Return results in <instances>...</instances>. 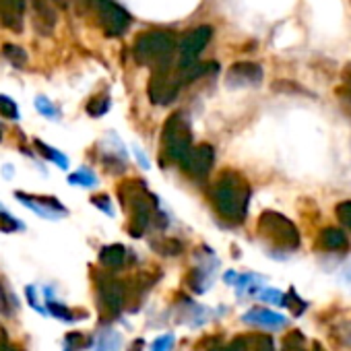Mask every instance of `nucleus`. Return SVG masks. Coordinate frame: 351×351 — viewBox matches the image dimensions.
Wrapping results in <instances>:
<instances>
[{"label": "nucleus", "instance_id": "nucleus-1", "mask_svg": "<svg viewBox=\"0 0 351 351\" xmlns=\"http://www.w3.org/2000/svg\"><path fill=\"white\" fill-rule=\"evenodd\" d=\"M211 201L215 211L232 223H242L248 213L250 184L242 173L228 169L221 171L215 184L211 186Z\"/></svg>", "mask_w": 351, "mask_h": 351}, {"label": "nucleus", "instance_id": "nucleus-2", "mask_svg": "<svg viewBox=\"0 0 351 351\" xmlns=\"http://www.w3.org/2000/svg\"><path fill=\"white\" fill-rule=\"evenodd\" d=\"M178 48L176 44L173 34L167 32H143L136 42H134V60L143 66H153V71L157 69H165L171 64L173 52Z\"/></svg>", "mask_w": 351, "mask_h": 351}, {"label": "nucleus", "instance_id": "nucleus-3", "mask_svg": "<svg viewBox=\"0 0 351 351\" xmlns=\"http://www.w3.org/2000/svg\"><path fill=\"white\" fill-rule=\"evenodd\" d=\"M256 232L258 236L273 248L277 250H285L291 252L300 246V232L298 228L281 213L275 211H265L258 217L256 223Z\"/></svg>", "mask_w": 351, "mask_h": 351}, {"label": "nucleus", "instance_id": "nucleus-4", "mask_svg": "<svg viewBox=\"0 0 351 351\" xmlns=\"http://www.w3.org/2000/svg\"><path fill=\"white\" fill-rule=\"evenodd\" d=\"M161 147L169 161L180 163L193 149V130L184 114H171L161 128Z\"/></svg>", "mask_w": 351, "mask_h": 351}, {"label": "nucleus", "instance_id": "nucleus-5", "mask_svg": "<svg viewBox=\"0 0 351 351\" xmlns=\"http://www.w3.org/2000/svg\"><path fill=\"white\" fill-rule=\"evenodd\" d=\"M130 184V195L124 197V205L130 209V236L141 238L149 223H151V197L145 193L141 182H128Z\"/></svg>", "mask_w": 351, "mask_h": 351}, {"label": "nucleus", "instance_id": "nucleus-6", "mask_svg": "<svg viewBox=\"0 0 351 351\" xmlns=\"http://www.w3.org/2000/svg\"><path fill=\"white\" fill-rule=\"evenodd\" d=\"M211 36H213V29L209 25H201L182 38V42L178 44V71H189L191 66L199 62L197 58L211 42Z\"/></svg>", "mask_w": 351, "mask_h": 351}, {"label": "nucleus", "instance_id": "nucleus-7", "mask_svg": "<svg viewBox=\"0 0 351 351\" xmlns=\"http://www.w3.org/2000/svg\"><path fill=\"white\" fill-rule=\"evenodd\" d=\"M126 302V285L112 275L99 279V312L106 318H116Z\"/></svg>", "mask_w": 351, "mask_h": 351}, {"label": "nucleus", "instance_id": "nucleus-8", "mask_svg": "<svg viewBox=\"0 0 351 351\" xmlns=\"http://www.w3.org/2000/svg\"><path fill=\"white\" fill-rule=\"evenodd\" d=\"M97 13H99V21H101V27L106 32V36L110 38H120L128 32L130 27V15L120 7L116 5L114 0H99L95 5Z\"/></svg>", "mask_w": 351, "mask_h": 351}, {"label": "nucleus", "instance_id": "nucleus-9", "mask_svg": "<svg viewBox=\"0 0 351 351\" xmlns=\"http://www.w3.org/2000/svg\"><path fill=\"white\" fill-rule=\"evenodd\" d=\"M213 163H215V151L211 145H199V147H193L186 157L180 161L182 165V171H186V176H191L193 180H205L207 176L211 173L213 169Z\"/></svg>", "mask_w": 351, "mask_h": 351}, {"label": "nucleus", "instance_id": "nucleus-10", "mask_svg": "<svg viewBox=\"0 0 351 351\" xmlns=\"http://www.w3.org/2000/svg\"><path fill=\"white\" fill-rule=\"evenodd\" d=\"M178 89H180V83H178V77L171 75L169 66L165 69H157L149 81V97L153 104H171L178 95Z\"/></svg>", "mask_w": 351, "mask_h": 351}, {"label": "nucleus", "instance_id": "nucleus-11", "mask_svg": "<svg viewBox=\"0 0 351 351\" xmlns=\"http://www.w3.org/2000/svg\"><path fill=\"white\" fill-rule=\"evenodd\" d=\"M263 79V69L254 62H238L228 71V85L230 87H246L256 85Z\"/></svg>", "mask_w": 351, "mask_h": 351}, {"label": "nucleus", "instance_id": "nucleus-12", "mask_svg": "<svg viewBox=\"0 0 351 351\" xmlns=\"http://www.w3.org/2000/svg\"><path fill=\"white\" fill-rule=\"evenodd\" d=\"M23 15H25V0H0V19H3V23L9 29L21 34Z\"/></svg>", "mask_w": 351, "mask_h": 351}, {"label": "nucleus", "instance_id": "nucleus-13", "mask_svg": "<svg viewBox=\"0 0 351 351\" xmlns=\"http://www.w3.org/2000/svg\"><path fill=\"white\" fill-rule=\"evenodd\" d=\"M244 322L265 326V328H281V326H285V316H281L273 310H267V308H252L244 314Z\"/></svg>", "mask_w": 351, "mask_h": 351}, {"label": "nucleus", "instance_id": "nucleus-14", "mask_svg": "<svg viewBox=\"0 0 351 351\" xmlns=\"http://www.w3.org/2000/svg\"><path fill=\"white\" fill-rule=\"evenodd\" d=\"M34 5V13H36V23H38V29L48 36L52 34L54 25H56V15L52 11V5L50 0H32Z\"/></svg>", "mask_w": 351, "mask_h": 351}, {"label": "nucleus", "instance_id": "nucleus-15", "mask_svg": "<svg viewBox=\"0 0 351 351\" xmlns=\"http://www.w3.org/2000/svg\"><path fill=\"white\" fill-rule=\"evenodd\" d=\"M318 244L324 250H328V252H345L349 248V240H347V236L339 228H326V230H322Z\"/></svg>", "mask_w": 351, "mask_h": 351}, {"label": "nucleus", "instance_id": "nucleus-16", "mask_svg": "<svg viewBox=\"0 0 351 351\" xmlns=\"http://www.w3.org/2000/svg\"><path fill=\"white\" fill-rule=\"evenodd\" d=\"M124 258H126V250L122 244H110V246L101 248V252H99V263L110 271L120 269L124 265Z\"/></svg>", "mask_w": 351, "mask_h": 351}, {"label": "nucleus", "instance_id": "nucleus-17", "mask_svg": "<svg viewBox=\"0 0 351 351\" xmlns=\"http://www.w3.org/2000/svg\"><path fill=\"white\" fill-rule=\"evenodd\" d=\"M246 341V351H275V343L269 335H250L244 337Z\"/></svg>", "mask_w": 351, "mask_h": 351}, {"label": "nucleus", "instance_id": "nucleus-18", "mask_svg": "<svg viewBox=\"0 0 351 351\" xmlns=\"http://www.w3.org/2000/svg\"><path fill=\"white\" fill-rule=\"evenodd\" d=\"M91 345V339L89 337H85L83 332H79V330H73V332H69L66 337H64V351H81V349H85V347H89Z\"/></svg>", "mask_w": 351, "mask_h": 351}, {"label": "nucleus", "instance_id": "nucleus-19", "mask_svg": "<svg viewBox=\"0 0 351 351\" xmlns=\"http://www.w3.org/2000/svg\"><path fill=\"white\" fill-rule=\"evenodd\" d=\"M283 351H308L306 339L300 335V330H291L283 341Z\"/></svg>", "mask_w": 351, "mask_h": 351}, {"label": "nucleus", "instance_id": "nucleus-20", "mask_svg": "<svg viewBox=\"0 0 351 351\" xmlns=\"http://www.w3.org/2000/svg\"><path fill=\"white\" fill-rule=\"evenodd\" d=\"M0 116L3 118H9V120H17L19 118V108L17 104L7 97V95H0Z\"/></svg>", "mask_w": 351, "mask_h": 351}, {"label": "nucleus", "instance_id": "nucleus-21", "mask_svg": "<svg viewBox=\"0 0 351 351\" xmlns=\"http://www.w3.org/2000/svg\"><path fill=\"white\" fill-rule=\"evenodd\" d=\"M118 347H120V337L114 330H106L99 339L97 351H118Z\"/></svg>", "mask_w": 351, "mask_h": 351}, {"label": "nucleus", "instance_id": "nucleus-22", "mask_svg": "<svg viewBox=\"0 0 351 351\" xmlns=\"http://www.w3.org/2000/svg\"><path fill=\"white\" fill-rule=\"evenodd\" d=\"M5 56H7L15 66H23V64H25V60H27V54H25L21 48L13 46V44L5 46Z\"/></svg>", "mask_w": 351, "mask_h": 351}, {"label": "nucleus", "instance_id": "nucleus-23", "mask_svg": "<svg viewBox=\"0 0 351 351\" xmlns=\"http://www.w3.org/2000/svg\"><path fill=\"white\" fill-rule=\"evenodd\" d=\"M335 213H337L339 221H341L345 228L351 230V201H343L341 205H337Z\"/></svg>", "mask_w": 351, "mask_h": 351}, {"label": "nucleus", "instance_id": "nucleus-24", "mask_svg": "<svg viewBox=\"0 0 351 351\" xmlns=\"http://www.w3.org/2000/svg\"><path fill=\"white\" fill-rule=\"evenodd\" d=\"M36 145H38V147L42 149V153H44V155H46L48 159H52V161H56V163H60L62 167L66 165V161H64V157H62L60 153H56V149H50V147H48V145H44L42 141H36Z\"/></svg>", "mask_w": 351, "mask_h": 351}, {"label": "nucleus", "instance_id": "nucleus-25", "mask_svg": "<svg viewBox=\"0 0 351 351\" xmlns=\"http://www.w3.org/2000/svg\"><path fill=\"white\" fill-rule=\"evenodd\" d=\"M171 347H173V335H163L153 343L151 351H171Z\"/></svg>", "mask_w": 351, "mask_h": 351}, {"label": "nucleus", "instance_id": "nucleus-26", "mask_svg": "<svg viewBox=\"0 0 351 351\" xmlns=\"http://www.w3.org/2000/svg\"><path fill=\"white\" fill-rule=\"evenodd\" d=\"M211 351H246V341L244 337H238L234 341H230L228 345H221V347H215Z\"/></svg>", "mask_w": 351, "mask_h": 351}, {"label": "nucleus", "instance_id": "nucleus-27", "mask_svg": "<svg viewBox=\"0 0 351 351\" xmlns=\"http://www.w3.org/2000/svg\"><path fill=\"white\" fill-rule=\"evenodd\" d=\"M287 300H291V302H285L289 308H291V312L295 314V316H300L302 312H304V308H306V302H302L298 295H295V291H289V295H287Z\"/></svg>", "mask_w": 351, "mask_h": 351}, {"label": "nucleus", "instance_id": "nucleus-28", "mask_svg": "<svg viewBox=\"0 0 351 351\" xmlns=\"http://www.w3.org/2000/svg\"><path fill=\"white\" fill-rule=\"evenodd\" d=\"M261 298L267 300V302H271V304H281V306L285 304V295L281 291H277V289H265L261 293Z\"/></svg>", "mask_w": 351, "mask_h": 351}, {"label": "nucleus", "instance_id": "nucleus-29", "mask_svg": "<svg viewBox=\"0 0 351 351\" xmlns=\"http://www.w3.org/2000/svg\"><path fill=\"white\" fill-rule=\"evenodd\" d=\"M50 312H52L54 316L62 318V320H69V318H71V310L64 308V306H60V304H56V302H50Z\"/></svg>", "mask_w": 351, "mask_h": 351}, {"label": "nucleus", "instance_id": "nucleus-30", "mask_svg": "<svg viewBox=\"0 0 351 351\" xmlns=\"http://www.w3.org/2000/svg\"><path fill=\"white\" fill-rule=\"evenodd\" d=\"M339 279L343 281V285H347V287L351 289V263H347V265L341 269V273H339Z\"/></svg>", "mask_w": 351, "mask_h": 351}, {"label": "nucleus", "instance_id": "nucleus-31", "mask_svg": "<svg viewBox=\"0 0 351 351\" xmlns=\"http://www.w3.org/2000/svg\"><path fill=\"white\" fill-rule=\"evenodd\" d=\"M0 228H3V232H11V230H15V228H17V223H15L9 215L0 213Z\"/></svg>", "mask_w": 351, "mask_h": 351}, {"label": "nucleus", "instance_id": "nucleus-32", "mask_svg": "<svg viewBox=\"0 0 351 351\" xmlns=\"http://www.w3.org/2000/svg\"><path fill=\"white\" fill-rule=\"evenodd\" d=\"M341 341L351 347V322L345 324V326H341Z\"/></svg>", "mask_w": 351, "mask_h": 351}, {"label": "nucleus", "instance_id": "nucleus-33", "mask_svg": "<svg viewBox=\"0 0 351 351\" xmlns=\"http://www.w3.org/2000/svg\"><path fill=\"white\" fill-rule=\"evenodd\" d=\"M0 351H17V347L3 339V341H0Z\"/></svg>", "mask_w": 351, "mask_h": 351}, {"label": "nucleus", "instance_id": "nucleus-34", "mask_svg": "<svg viewBox=\"0 0 351 351\" xmlns=\"http://www.w3.org/2000/svg\"><path fill=\"white\" fill-rule=\"evenodd\" d=\"M79 3L85 5V7H95V5L99 3V0H79Z\"/></svg>", "mask_w": 351, "mask_h": 351}, {"label": "nucleus", "instance_id": "nucleus-35", "mask_svg": "<svg viewBox=\"0 0 351 351\" xmlns=\"http://www.w3.org/2000/svg\"><path fill=\"white\" fill-rule=\"evenodd\" d=\"M141 347H143V341H136V343L130 347V351H141Z\"/></svg>", "mask_w": 351, "mask_h": 351}, {"label": "nucleus", "instance_id": "nucleus-36", "mask_svg": "<svg viewBox=\"0 0 351 351\" xmlns=\"http://www.w3.org/2000/svg\"><path fill=\"white\" fill-rule=\"evenodd\" d=\"M56 3H58V7H60V9H66V5H69V0H56Z\"/></svg>", "mask_w": 351, "mask_h": 351}, {"label": "nucleus", "instance_id": "nucleus-37", "mask_svg": "<svg viewBox=\"0 0 351 351\" xmlns=\"http://www.w3.org/2000/svg\"><path fill=\"white\" fill-rule=\"evenodd\" d=\"M339 93H343V95H345V97H347V99L351 101V91H339Z\"/></svg>", "mask_w": 351, "mask_h": 351}, {"label": "nucleus", "instance_id": "nucleus-38", "mask_svg": "<svg viewBox=\"0 0 351 351\" xmlns=\"http://www.w3.org/2000/svg\"><path fill=\"white\" fill-rule=\"evenodd\" d=\"M0 138H3V134H0Z\"/></svg>", "mask_w": 351, "mask_h": 351}]
</instances>
